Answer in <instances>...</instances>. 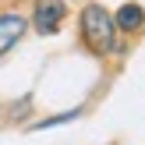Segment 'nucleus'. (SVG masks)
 Returning <instances> with one entry per match:
<instances>
[{
	"mask_svg": "<svg viewBox=\"0 0 145 145\" xmlns=\"http://www.w3.org/2000/svg\"><path fill=\"white\" fill-rule=\"evenodd\" d=\"M64 0H35V28L39 32H57L60 28V18H64Z\"/></svg>",
	"mask_w": 145,
	"mask_h": 145,
	"instance_id": "f03ea898",
	"label": "nucleus"
},
{
	"mask_svg": "<svg viewBox=\"0 0 145 145\" xmlns=\"http://www.w3.org/2000/svg\"><path fill=\"white\" fill-rule=\"evenodd\" d=\"M25 28H28V21L21 14H0V57L25 35Z\"/></svg>",
	"mask_w": 145,
	"mask_h": 145,
	"instance_id": "7ed1b4c3",
	"label": "nucleus"
},
{
	"mask_svg": "<svg viewBox=\"0 0 145 145\" xmlns=\"http://www.w3.org/2000/svg\"><path fill=\"white\" fill-rule=\"evenodd\" d=\"M82 35L96 53H110L117 50V25H113V14L103 4H89L82 11Z\"/></svg>",
	"mask_w": 145,
	"mask_h": 145,
	"instance_id": "f257e3e1",
	"label": "nucleus"
},
{
	"mask_svg": "<svg viewBox=\"0 0 145 145\" xmlns=\"http://www.w3.org/2000/svg\"><path fill=\"white\" fill-rule=\"evenodd\" d=\"M142 21H145V11L138 4H124L117 14H113V25L117 28H142Z\"/></svg>",
	"mask_w": 145,
	"mask_h": 145,
	"instance_id": "20e7f679",
	"label": "nucleus"
}]
</instances>
